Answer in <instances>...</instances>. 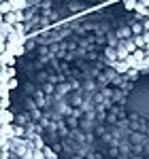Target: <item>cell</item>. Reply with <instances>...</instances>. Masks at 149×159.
<instances>
[{
  "label": "cell",
  "mask_w": 149,
  "mask_h": 159,
  "mask_svg": "<svg viewBox=\"0 0 149 159\" xmlns=\"http://www.w3.org/2000/svg\"><path fill=\"white\" fill-rule=\"evenodd\" d=\"M130 55V49H128V38L119 40L117 43V49H115V60H126Z\"/></svg>",
  "instance_id": "cell-1"
},
{
  "label": "cell",
  "mask_w": 149,
  "mask_h": 159,
  "mask_svg": "<svg viewBox=\"0 0 149 159\" xmlns=\"http://www.w3.org/2000/svg\"><path fill=\"white\" fill-rule=\"evenodd\" d=\"M15 119V115H13L9 108H0V125H4V123H13Z\"/></svg>",
  "instance_id": "cell-2"
},
{
  "label": "cell",
  "mask_w": 149,
  "mask_h": 159,
  "mask_svg": "<svg viewBox=\"0 0 149 159\" xmlns=\"http://www.w3.org/2000/svg\"><path fill=\"white\" fill-rule=\"evenodd\" d=\"M0 61H2V66H13V64H15V55H13L11 51H2Z\"/></svg>",
  "instance_id": "cell-3"
},
{
  "label": "cell",
  "mask_w": 149,
  "mask_h": 159,
  "mask_svg": "<svg viewBox=\"0 0 149 159\" xmlns=\"http://www.w3.org/2000/svg\"><path fill=\"white\" fill-rule=\"evenodd\" d=\"M132 36V32H130V25H124V28H119L117 30V38L119 40H124V38H130Z\"/></svg>",
  "instance_id": "cell-4"
},
{
  "label": "cell",
  "mask_w": 149,
  "mask_h": 159,
  "mask_svg": "<svg viewBox=\"0 0 149 159\" xmlns=\"http://www.w3.org/2000/svg\"><path fill=\"white\" fill-rule=\"evenodd\" d=\"M132 43H134L137 49H145V38H143V34H132Z\"/></svg>",
  "instance_id": "cell-5"
},
{
  "label": "cell",
  "mask_w": 149,
  "mask_h": 159,
  "mask_svg": "<svg viewBox=\"0 0 149 159\" xmlns=\"http://www.w3.org/2000/svg\"><path fill=\"white\" fill-rule=\"evenodd\" d=\"M11 9H13L11 0H2V2H0V15H4V13H9Z\"/></svg>",
  "instance_id": "cell-6"
},
{
  "label": "cell",
  "mask_w": 149,
  "mask_h": 159,
  "mask_svg": "<svg viewBox=\"0 0 149 159\" xmlns=\"http://www.w3.org/2000/svg\"><path fill=\"white\" fill-rule=\"evenodd\" d=\"M41 151H43V157H49V159H55V157H58V155H55V153H53L49 147H45V144L41 147Z\"/></svg>",
  "instance_id": "cell-7"
},
{
  "label": "cell",
  "mask_w": 149,
  "mask_h": 159,
  "mask_svg": "<svg viewBox=\"0 0 149 159\" xmlns=\"http://www.w3.org/2000/svg\"><path fill=\"white\" fill-rule=\"evenodd\" d=\"M130 32H132V34H143V24H132L130 25Z\"/></svg>",
  "instance_id": "cell-8"
},
{
  "label": "cell",
  "mask_w": 149,
  "mask_h": 159,
  "mask_svg": "<svg viewBox=\"0 0 149 159\" xmlns=\"http://www.w3.org/2000/svg\"><path fill=\"white\" fill-rule=\"evenodd\" d=\"M124 7L128 11H134V7H137V0H124Z\"/></svg>",
  "instance_id": "cell-9"
},
{
  "label": "cell",
  "mask_w": 149,
  "mask_h": 159,
  "mask_svg": "<svg viewBox=\"0 0 149 159\" xmlns=\"http://www.w3.org/2000/svg\"><path fill=\"white\" fill-rule=\"evenodd\" d=\"M107 57H109V64H113V61H115V49L109 47V49H107Z\"/></svg>",
  "instance_id": "cell-10"
},
{
  "label": "cell",
  "mask_w": 149,
  "mask_h": 159,
  "mask_svg": "<svg viewBox=\"0 0 149 159\" xmlns=\"http://www.w3.org/2000/svg\"><path fill=\"white\" fill-rule=\"evenodd\" d=\"M143 32H149V17L143 21Z\"/></svg>",
  "instance_id": "cell-11"
},
{
  "label": "cell",
  "mask_w": 149,
  "mask_h": 159,
  "mask_svg": "<svg viewBox=\"0 0 149 159\" xmlns=\"http://www.w3.org/2000/svg\"><path fill=\"white\" fill-rule=\"evenodd\" d=\"M145 53H147V55H149V43H147V45H145Z\"/></svg>",
  "instance_id": "cell-12"
},
{
  "label": "cell",
  "mask_w": 149,
  "mask_h": 159,
  "mask_svg": "<svg viewBox=\"0 0 149 159\" xmlns=\"http://www.w3.org/2000/svg\"><path fill=\"white\" fill-rule=\"evenodd\" d=\"M2 68H4V66H2V61H0V70H2Z\"/></svg>",
  "instance_id": "cell-13"
},
{
  "label": "cell",
  "mask_w": 149,
  "mask_h": 159,
  "mask_svg": "<svg viewBox=\"0 0 149 159\" xmlns=\"http://www.w3.org/2000/svg\"><path fill=\"white\" fill-rule=\"evenodd\" d=\"M0 2H2V0H0Z\"/></svg>",
  "instance_id": "cell-14"
}]
</instances>
